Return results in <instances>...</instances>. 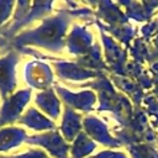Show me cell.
Returning <instances> with one entry per match:
<instances>
[{"label": "cell", "instance_id": "9", "mask_svg": "<svg viewBox=\"0 0 158 158\" xmlns=\"http://www.w3.org/2000/svg\"><path fill=\"white\" fill-rule=\"evenodd\" d=\"M0 158H48L44 152L40 149H31L26 153L22 154H16V156H9V157H0Z\"/></svg>", "mask_w": 158, "mask_h": 158}, {"label": "cell", "instance_id": "8", "mask_svg": "<svg viewBox=\"0 0 158 158\" xmlns=\"http://www.w3.org/2000/svg\"><path fill=\"white\" fill-rule=\"evenodd\" d=\"M15 5L14 1H0V27L7 21Z\"/></svg>", "mask_w": 158, "mask_h": 158}, {"label": "cell", "instance_id": "2", "mask_svg": "<svg viewBox=\"0 0 158 158\" xmlns=\"http://www.w3.org/2000/svg\"><path fill=\"white\" fill-rule=\"evenodd\" d=\"M30 96L31 90L23 89L15 94H11L2 101V105L0 107V128L5 127L9 123H12L19 118L23 107L28 102Z\"/></svg>", "mask_w": 158, "mask_h": 158}, {"label": "cell", "instance_id": "4", "mask_svg": "<svg viewBox=\"0 0 158 158\" xmlns=\"http://www.w3.org/2000/svg\"><path fill=\"white\" fill-rule=\"evenodd\" d=\"M26 132L22 128L9 126L0 128V152H7L20 146L26 139Z\"/></svg>", "mask_w": 158, "mask_h": 158}, {"label": "cell", "instance_id": "3", "mask_svg": "<svg viewBox=\"0 0 158 158\" xmlns=\"http://www.w3.org/2000/svg\"><path fill=\"white\" fill-rule=\"evenodd\" d=\"M19 54L10 51L5 57L0 58V96L2 101L11 95L16 86V64Z\"/></svg>", "mask_w": 158, "mask_h": 158}, {"label": "cell", "instance_id": "1", "mask_svg": "<svg viewBox=\"0 0 158 158\" xmlns=\"http://www.w3.org/2000/svg\"><path fill=\"white\" fill-rule=\"evenodd\" d=\"M62 26L57 19L46 20L40 27L32 31L22 32L14 37V46L23 47L26 44H35L46 48H54L58 43V38L62 36Z\"/></svg>", "mask_w": 158, "mask_h": 158}, {"label": "cell", "instance_id": "6", "mask_svg": "<svg viewBox=\"0 0 158 158\" xmlns=\"http://www.w3.org/2000/svg\"><path fill=\"white\" fill-rule=\"evenodd\" d=\"M19 121L28 127H32L33 130H46L52 127V123L46 117L40 115L35 109H30Z\"/></svg>", "mask_w": 158, "mask_h": 158}, {"label": "cell", "instance_id": "5", "mask_svg": "<svg viewBox=\"0 0 158 158\" xmlns=\"http://www.w3.org/2000/svg\"><path fill=\"white\" fill-rule=\"evenodd\" d=\"M46 69H48L46 65H41L40 63H36V62H32V63L27 64V67H26L27 81L32 86L42 88L48 81L46 79Z\"/></svg>", "mask_w": 158, "mask_h": 158}, {"label": "cell", "instance_id": "7", "mask_svg": "<svg viewBox=\"0 0 158 158\" xmlns=\"http://www.w3.org/2000/svg\"><path fill=\"white\" fill-rule=\"evenodd\" d=\"M37 104L46 111H48L51 115H57V109L54 106L56 101L52 96H49V93H42L37 95Z\"/></svg>", "mask_w": 158, "mask_h": 158}]
</instances>
